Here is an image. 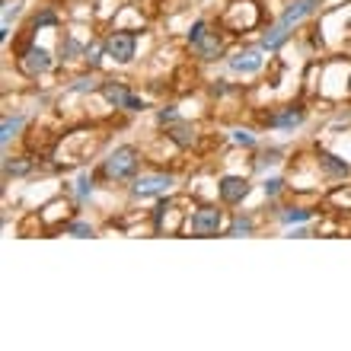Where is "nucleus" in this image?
Listing matches in <instances>:
<instances>
[{
    "label": "nucleus",
    "instance_id": "nucleus-1",
    "mask_svg": "<svg viewBox=\"0 0 351 351\" xmlns=\"http://www.w3.org/2000/svg\"><path fill=\"white\" fill-rule=\"evenodd\" d=\"M204 19H198L189 32V42H192V51L195 58H202V61H214V58L221 55V38L211 36V32H204Z\"/></svg>",
    "mask_w": 351,
    "mask_h": 351
},
{
    "label": "nucleus",
    "instance_id": "nucleus-2",
    "mask_svg": "<svg viewBox=\"0 0 351 351\" xmlns=\"http://www.w3.org/2000/svg\"><path fill=\"white\" fill-rule=\"evenodd\" d=\"M138 169V150L134 147H115L106 160V176L109 179H128Z\"/></svg>",
    "mask_w": 351,
    "mask_h": 351
},
{
    "label": "nucleus",
    "instance_id": "nucleus-3",
    "mask_svg": "<svg viewBox=\"0 0 351 351\" xmlns=\"http://www.w3.org/2000/svg\"><path fill=\"white\" fill-rule=\"evenodd\" d=\"M102 48H106V55L115 58L119 64H128L131 58H134L138 38H134V32H112V36L102 42Z\"/></svg>",
    "mask_w": 351,
    "mask_h": 351
},
{
    "label": "nucleus",
    "instance_id": "nucleus-4",
    "mask_svg": "<svg viewBox=\"0 0 351 351\" xmlns=\"http://www.w3.org/2000/svg\"><path fill=\"white\" fill-rule=\"evenodd\" d=\"M189 230L198 233V237L217 233L221 230V211H217V208H202V211H195L192 221H189Z\"/></svg>",
    "mask_w": 351,
    "mask_h": 351
},
{
    "label": "nucleus",
    "instance_id": "nucleus-5",
    "mask_svg": "<svg viewBox=\"0 0 351 351\" xmlns=\"http://www.w3.org/2000/svg\"><path fill=\"white\" fill-rule=\"evenodd\" d=\"M316 10H319V0H291V3H287V10L281 13V19H278V23L291 29V26H297L300 19L313 16Z\"/></svg>",
    "mask_w": 351,
    "mask_h": 351
},
{
    "label": "nucleus",
    "instance_id": "nucleus-6",
    "mask_svg": "<svg viewBox=\"0 0 351 351\" xmlns=\"http://www.w3.org/2000/svg\"><path fill=\"white\" fill-rule=\"evenodd\" d=\"M217 192H221V198L227 204H237L250 195V182H246L243 176H223L221 185H217Z\"/></svg>",
    "mask_w": 351,
    "mask_h": 351
},
{
    "label": "nucleus",
    "instance_id": "nucleus-7",
    "mask_svg": "<svg viewBox=\"0 0 351 351\" xmlns=\"http://www.w3.org/2000/svg\"><path fill=\"white\" fill-rule=\"evenodd\" d=\"M23 71H26L29 77H38V74H45L48 67H51V58H48L45 48H26V55H23Z\"/></svg>",
    "mask_w": 351,
    "mask_h": 351
},
{
    "label": "nucleus",
    "instance_id": "nucleus-8",
    "mask_svg": "<svg viewBox=\"0 0 351 351\" xmlns=\"http://www.w3.org/2000/svg\"><path fill=\"white\" fill-rule=\"evenodd\" d=\"M173 185V176H141L134 182V195H160Z\"/></svg>",
    "mask_w": 351,
    "mask_h": 351
},
{
    "label": "nucleus",
    "instance_id": "nucleus-9",
    "mask_svg": "<svg viewBox=\"0 0 351 351\" xmlns=\"http://www.w3.org/2000/svg\"><path fill=\"white\" fill-rule=\"evenodd\" d=\"M230 67L233 71H240V74H256L262 67V55L256 51V48H246V51H240V55L230 58Z\"/></svg>",
    "mask_w": 351,
    "mask_h": 351
},
{
    "label": "nucleus",
    "instance_id": "nucleus-10",
    "mask_svg": "<svg viewBox=\"0 0 351 351\" xmlns=\"http://www.w3.org/2000/svg\"><path fill=\"white\" fill-rule=\"evenodd\" d=\"M102 96H106V102H112L115 109H128V102H131V93L125 90V84H115V80H106V84H102Z\"/></svg>",
    "mask_w": 351,
    "mask_h": 351
},
{
    "label": "nucleus",
    "instance_id": "nucleus-11",
    "mask_svg": "<svg viewBox=\"0 0 351 351\" xmlns=\"http://www.w3.org/2000/svg\"><path fill=\"white\" fill-rule=\"evenodd\" d=\"M169 138L179 144V147H192L195 144V128L189 121H176L173 128H169Z\"/></svg>",
    "mask_w": 351,
    "mask_h": 351
},
{
    "label": "nucleus",
    "instance_id": "nucleus-12",
    "mask_svg": "<svg viewBox=\"0 0 351 351\" xmlns=\"http://www.w3.org/2000/svg\"><path fill=\"white\" fill-rule=\"evenodd\" d=\"M304 115H306V112L300 109V106H291V109H285L281 115H275V119H271V125H275V128H294V125H300V121H304Z\"/></svg>",
    "mask_w": 351,
    "mask_h": 351
},
{
    "label": "nucleus",
    "instance_id": "nucleus-13",
    "mask_svg": "<svg viewBox=\"0 0 351 351\" xmlns=\"http://www.w3.org/2000/svg\"><path fill=\"white\" fill-rule=\"evenodd\" d=\"M319 167H323L329 176H342V179L351 173L348 163H345V160H339V157H332V154H323V157H319Z\"/></svg>",
    "mask_w": 351,
    "mask_h": 351
},
{
    "label": "nucleus",
    "instance_id": "nucleus-14",
    "mask_svg": "<svg viewBox=\"0 0 351 351\" xmlns=\"http://www.w3.org/2000/svg\"><path fill=\"white\" fill-rule=\"evenodd\" d=\"M285 38H287V26H281V23H278L275 29H268V32H265V38H262V48L275 51V48L285 45Z\"/></svg>",
    "mask_w": 351,
    "mask_h": 351
},
{
    "label": "nucleus",
    "instance_id": "nucleus-15",
    "mask_svg": "<svg viewBox=\"0 0 351 351\" xmlns=\"http://www.w3.org/2000/svg\"><path fill=\"white\" fill-rule=\"evenodd\" d=\"M19 128H23V119H3V134H0V141L7 144V141L13 138Z\"/></svg>",
    "mask_w": 351,
    "mask_h": 351
},
{
    "label": "nucleus",
    "instance_id": "nucleus-16",
    "mask_svg": "<svg viewBox=\"0 0 351 351\" xmlns=\"http://www.w3.org/2000/svg\"><path fill=\"white\" fill-rule=\"evenodd\" d=\"M306 217H310V211H304V208H287V211L281 214L285 223H300V221H306Z\"/></svg>",
    "mask_w": 351,
    "mask_h": 351
},
{
    "label": "nucleus",
    "instance_id": "nucleus-17",
    "mask_svg": "<svg viewBox=\"0 0 351 351\" xmlns=\"http://www.w3.org/2000/svg\"><path fill=\"white\" fill-rule=\"evenodd\" d=\"M246 233H252V221H243V217H237V223L230 227V237H246Z\"/></svg>",
    "mask_w": 351,
    "mask_h": 351
},
{
    "label": "nucleus",
    "instance_id": "nucleus-18",
    "mask_svg": "<svg viewBox=\"0 0 351 351\" xmlns=\"http://www.w3.org/2000/svg\"><path fill=\"white\" fill-rule=\"evenodd\" d=\"M67 230L74 233V237H93V227H90V223H71Z\"/></svg>",
    "mask_w": 351,
    "mask_h": 351
},
{
    "label": "nucleus",
    "instance_id": "nucleus-19",
    "mask_svg": "<svg viewBox=\"0 0 351 351\" xmlns=\"http://www.w3.org/2000/svg\"><path fill=\"white\" fill-rule=\"evenodd\" d=\"M233 141H237V144H243V147H252V144H256L250 131H237V134H233Z\"/></svg>",
    "mask_w": 351,
    "mask_h": 351
},
{
    "label": "nucleus",
    "instance_id": "nucleus-20",
    "mask_svg": "<svg viewBox=\"0 0 351 351\" xmlns=\"http://www.w3.org/2000/svg\"><path fill=\"white\" fill-rule=\"evenodd\" d=\"M281 185H285L281 179H268V182H265V195H278V192H281Z\"/></svg>",
    "mask_w": 351,
    "mask_h": 351
},
{
    "label": "nucleus",
    "instance_id": "nucleus-21",
    "mask_svg": "<svg viewBox=\"0 0 351 351\" xmlns=\"http://www.w3.org/2000/svg\"><path fill=\"white\" fill-rule=\"evenodd\" d=\"M80 198H86V195H90V189H93V182H90V176H84V179H80Z\"/></svg>",
    "mask_w": 351,
    "mask_h": 351
},
{
    "label": "nucleus",
    "instance_id": "nucleus-22",
    "mask_svg": "<svg viewBox=\"0 0 351 351\" xmlns=\"http://www.w3.org/2000/svg\"><path fill=\"white\" fill-rule=\"evenodd\" d=\"M160 121H163V125H167V121H176V112L173 109H163V112H160Z\"/></svg>",
    "mask_w": 351,
    "mask_h": 351
}]
</instances>
